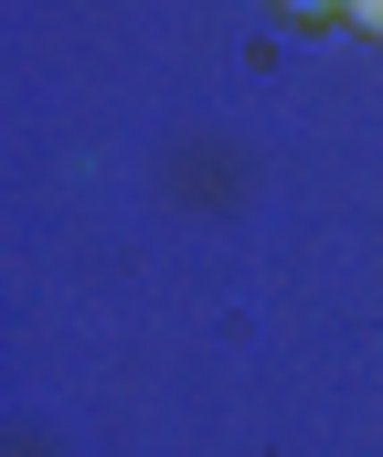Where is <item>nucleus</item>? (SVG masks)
<instances>
[{
	"instance_id": "f257e3e1",
	"label": "nucleus",
	"mask_w": 383,
	"mask_h": 457,
	"mask_svg": "<svg viewBox=\"0 0 383 457\" xmlns=\"http://www.w3.org/2000/svg\"><path fill=\"white\" fill-rule=\"evenodd\" d=\"M341 11H352V32H373V43H383V0H341Z\"/></svg>"
}]
</instances>
